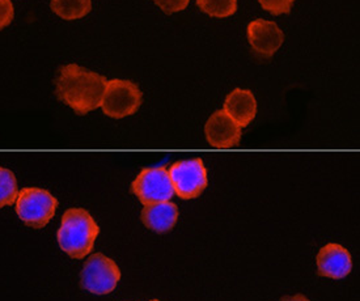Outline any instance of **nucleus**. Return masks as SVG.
I'll return each instance as SVG.
<instances>
[{
  "mask_svg": "<svg viewBox=\"0 0 360 301\" xmlns=\"http://www.w3.org/2000/svg\"><path fill=\"white\" fill-rule=\"evenodd\" d=\"M106 83L104 76L71 63L59 70L56 94L59 101L84 115L101 106Z\"/></svg>",
  "mask_w": 360,
  "mask_h": 301,
  "instance_id": "1",
  "label": "nucleus"
},
{
  "mask_svg": "<svg viewBox=\"0 0 360 301\" xmlns=\"http://www.w3.org/2000/svg\"><path fill=\"white\" fill-rule=\"evenodd\" d=\"M100 228L84 208H70L62 217L58 243L71 258L82 260L94 249Z\"/></svg>",
  "mask_w": 360,
  "mask_h": 301,
  "instance_id": "2",
  "label": "nucleus"
},
{
  "mask_svg": "<svg viewBox=\"0 0 360 301\" xmlns=\"http://www.w3.org/2000/svg\"><path fill=\"white\" fill-rule=\"evenodd\" d=\"M58 207L57 198L44 188H22L16 199V212L32 228H44L53 219Z\"/></svg>",
  "mask_w": 360,
  "mask_h": 301,
  "instance_id": "3",
  "label": "nucleus"
},
{
  "mask_svg": "<svg viewBox=\"0 0 360 301\" xmlns=\"http://www.w3.org/2000/svg\"><path fill=\"white\" fill-rule=\"evenodd\" d=\"M142 92L129 80H110L106 83L101 109L110 118H124L138 112L142 105Z\"/></svg>",
  "mask_w": 360,
  "mask_h": 301,
  "instance_id": "4",
  "label": "nucleus"
},
{
  "mask_svg": "<svg viewBox=\"0 0 360 301\" xmlns=\"http://www.w3.org/2000/svg\"><path fill=\"white\" fill-rule=\"evenodd\" d=\"M121 279V271L109 257L96 253L86 260L80 274V284L95 295H106L115 290Z\"/></svg>",
  "mask_w": 360,
  "mask_h": 301,
  "instance_id": "5",
  "label": "nucleus"
},
{
  "mask_svg": "<svg viewBox=\"0 0 360 301\" xmlns=\"http://www.w3.org/2000/svg\"><path fill=\"white\" fill-rule=\"evenodd\" d=\"M168 173L174 194L181 199L199 197L209 184L207 169L202 159L177 161L172 165Z\"/></svg>",
  "mask_w": 360,
  "mask_h": 301,
  "instance_id": "6",
  "label": "nucleus"
},
{
  "mask_svg": "<svg viewBox=\"0 0 360 301\" xmlns=\"http://www.w3.org/2000/svg\"><path fill=\"white\" fill-rule=\"evenodd\" d=\"M131 191L144 206L168 202L174 196L169 173L165 167L144 168L134 181Z\"/></svg>",
  "mask_w": 360,
  "mask_h": 301,
  "instance_id": "7",
  "label": "nucleus"
},
{
  "mask_svg": "<svg viewBox=\"0 0 360 301\" xmlns=\"http://www.w3.org/2000/svg\"><path fill=\"white\" fill-rule=\"evenodd\" d=\"M205 132L210 144L221 150L236 147L241 139V127L224 110H218L210 117Z\"/></svg>",
  "mask_w": 360,
  "mask_h": 301,
  "instance_id": "8",
  "label": "nucleus"
},
{
  "mask_svg": "<svg viewBox=\"0 0 360 301\" xmlns=\"http://www.w3.org/2000/svg\"><path fill=\"white\" fill-rule=\"evenodd\" d=\"M250 46L262 57H273L285 41V34L273 21L258 19L248 25Z\"/></svg>",
  "mask_w": 360,
  "mask_h": 301,
  "instance_id": "9",
  "label": "nucleus"
},
{
  "mask_svg": "<svg viewBox=\"0 0 360 301\" xmlns=\"http://www.w3.org/2000/svg\"><path fill=\"white\" fill-rule=\"evenodd\" d=\"M317 269L321 276L342 279L351 273V255L342 245H325L317 255Z\"/></svg>",
  "mask_w": 360,
  "mask_h": 301,
  "instance_id": "10",
  "label": "nucleus"
},
{
  "mask_svg": "<svg viewBox=\"0 0 360 301\" xmlns=\"http://www.w3.org/2000/svg\"><path fill=\"white\" fill-rule=\"evenodd\" d=\"M224 112L240 126L247 127L255 120L257 103L255 94L247 89L237 88L228 94L224 103Z\"/></svg>",
  "mask_w": 360,
  "mask_h": 301,
  "instance_id": "11",
  "label": "nucleus"
},
{
  "mask_svg": "<svg viewBox=\"0 0 360 301\" xmlns=\"http://www.w3.org/2000/svg\"><path fill=\"white\" fill-rule=\"evenodd\" d=\"M177 219L179 207L169 200L147 205L143 208V224L158 233L169 232L176 226Z\"/></svg>",
  "mask_w": 360,
  "mask_h": 301,
  "instance_id": "12",
  "label": "nucleus"
},
{
  "mask_svg": "<svg viewBox=\"0 0 360 301\" xmlns=\"http://www.w3.org/2000/svg\"><path fill=\"white\" fill-rule=\"evenodd\" d=\"M51 10L63 20H77L92 10V0H51Z\"/></svg>",
  "mask_w": 360,
  "mask_h": 301,
  "instance_id": "13",
  "label": "nucleus"
},
{
  "mask_svg": "<svg viewBox=\"0 0 360 301\" xmlns=\"http://www.w3.org/2000/svg\"><path fill=\"white\" fill-rule=\"evenodd\" d=\"M19 196L18 181L10 169L0 168V208L11 206Z\"/></svg>",
  "mask_w": 360,
  "mask_h": 301,
  "instance_id": "14",
  "label": "nucleus"
},
{
  "mask_svg": "<svg viewBox=\"0 0 360 301\" xmlns=\"http://www.w3.org/2000/svg\"><path fill=\"white\" fill-rule=\"evenodd\" d=\"M197 6L212 18L224 19L237 10V0H197Z\"/></svg>",
  "mask_w": 360,
  "mask_h": 301,
  "instance_id": "15",
  "label": "nucleus"
},
{
  "mask_svg": "<svg viewBox=\"0 0 360 301\" xmlns=\"http://www.w3.org/2000/svg\"><path fill=\"white\" fill-rule=\"evenodd\" d=\"M262 8L273 15L290 13L295 0H258Z\"/></svg>",
  "mask_w": 360,
  "mask_h": 301,
  "instance_id": "16",
  "label": "nucleus"
},
{
  "mask_svg": "<svg viewBox=\"0 0 360 301\" xmlns=\"http://www.w3.org/2000/svg\"><path fill=\"white\" fill-rule=\"evenodd\" d=\"M156 6H159L165 13H174L184 11L188 4L189 0H153Z\"/></svg>",
  "mask_w": 360,
  "mask_h": 301,
  "instance_id": "17",
  "label": "nucleus"
},
{
  "mask_svg": "<svg viewBox=\"0 0 360 301\" xmlns=\"http://www.w3.org/2000/svg\"><path fill=\"white\" fill-rule=\"evenodd\" d=\"M13 20V6L11 0H0V29L6 28Z\"/></svg>",
  "mask_w": 360,
  "mask_h": 301,
  "instance_id": "18",
  "label": "nucleus"
},
{
  "mask_svg": "<svg viewBox=\"0 0 360 301\" xmlns=\"http://www.w3.org/2000/svg\"><path fill=\"white\" fill-rule=\"evenodd\" d=\"M279 301H311L308 300L304 295L302 293H297V295H295V296H285L283 299H281Z\"/></svg>",
  "mask_w": 360,
  "mask_h": 301,
  "instance_id": "19",
  "label": "nucleus"
},
{
  "mask_svg": "<svg viewBox=\"0 0 360 301\" xmlns=\"http://www.w3.org/2000/svg\"><path fill=\"white\" fill-rule=\"evenodd\" d=\"M151 301H160V300H151Z\"/></svg>",
  "mask_w": 360,
  "mask_h": 301,
  "instance_id": "20",
  "label": "nucleus"
}]
</instances>
